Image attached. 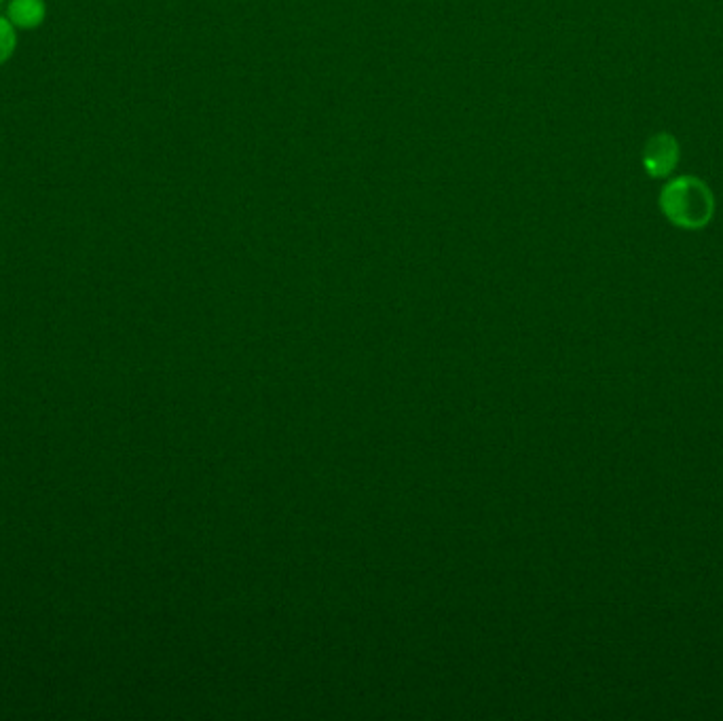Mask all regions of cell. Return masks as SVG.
<instances>
[{
  "label": "cell",
  "mask_w": 723,
  "mask_h": 721,
  "mask_svg": "<svg viewBox=\"0 0 723 721\" xmlns=\"http://www.w3.org/2000/svg\"><path fill=\"white\" fill-rule=\"evenodd\" d=\"M45 3L43 0H13L9 5V20L20 28H36L45 20Z\"/></svg>",
  "instance_id": "obj_1"
},
{
  "label": "cell",
  "mask_w": 723,
  "mask_h": 721,
  "mask_svg": "<svg viewBox=\"0 0 723 721\" xmlns=\"http://www.w3.org/2000/svg\"><path fill=\"white\" fill-rule=\"evenodd\" d=\"M17 45V36L13 30V24L5 17H0V64H5Z\"/></svg>",
  "instance_id": "obj_2"
},
{
  "label": "cell",
  "mask_w": 723,
  "mask_h": 721,
  "mask_svg": "<svg viewBox=\"0 0 723 721\" xmlns=\"http://www.w3.org/2000/svg\"><path fill=\"white\" fill-rule=\"evenodd\" d=\"M0 3H3V0H0Z\"/></svg>",
  "instance_id": "obj_3"
}]
</instances>
